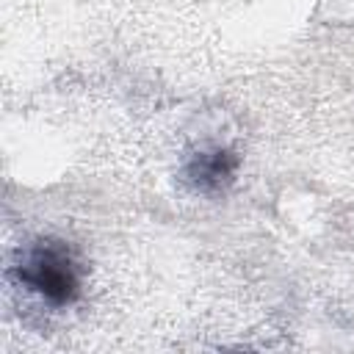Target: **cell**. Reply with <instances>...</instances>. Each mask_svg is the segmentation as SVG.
<instances>
[{
    "label": "cell",
    "mask_w": 354,
    "mask_h": 354,
    "mask_svg": "<svg viewBox=\"0 0 354 354\" xmlns=\"http://www.w3.org/2000/svg\"><path fill=\"white\" fill-rule=\"evenodd\" d=\"M232 169H235V158L230 152H224V149H216V152H202L188 166V177L199 188H216L224 180H230Z\"/></svg>",
    "instance_id": "obj_2"
},
{
    "label": "cell",
    "mask_w": 354,
    "mask_h": 354,
    "mask_svg": "<svg viewBox=\"0 0 354 354\" xmlns=\"http://www.w3.org/2000/svg\"><path fill=\"white\" fill-rule=\"evenodd\" d=\"M19 279L50 304H69L80 290L77 263L58 241L36 243L19 263Z\"/></svg>",
    "instance_id": "obj_1"
}]
</instances>
